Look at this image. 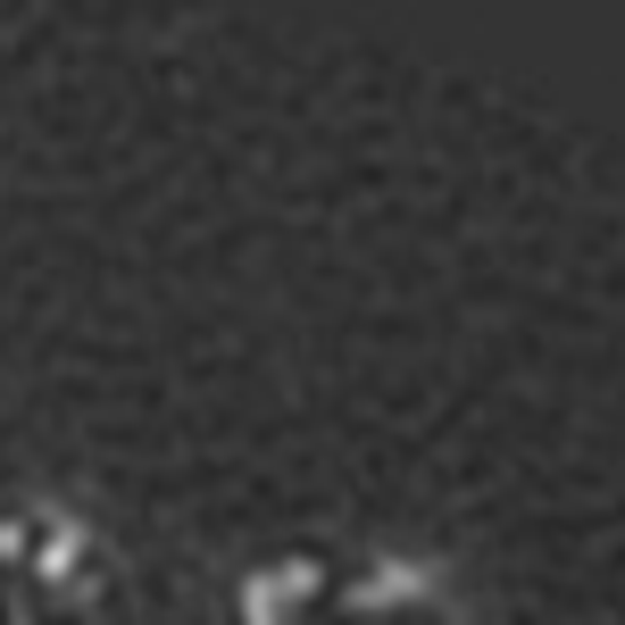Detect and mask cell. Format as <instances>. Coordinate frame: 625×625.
Instances as JSON below:
<instances>
[{
    "label": "cell",
    "instance_id": "cell-1",
    "mask_svg": "<svg viewBox=\"0 0 625 625\" xmlns=\"http://www.w3.org/2000/svg\"><path fill=\"white\" fill-rule=\"evenodd\" d=\"M76 534H51V542H42V575H67V568H76Z\"/></svg>",
    "mask_w": 625,
    "mask_h": 625
}]
</instances>
